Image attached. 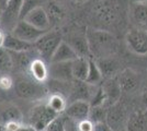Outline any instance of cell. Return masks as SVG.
<instances>
[{
  "label": "cell",
  "instance_id": "obj_1",
  "mask_svg": "<svg viewBox=\"0 0 147 131\" xmlns=\"http://www.w3.org/2000/svg\"><path fill=\"white\" fill-rule=\"evenodd\" d=\"M86 36L89 44L91 57L93 59L113 55L115 50L117 41L114 35L110 31L103 29L88 27L86 31Z\"/></svg>",
  "mask_w": 147,
  "mask_h": 131
},
{
  "label": "cell",
  "instance_id": "obj_2",
  "mask_svg": "<svg viewBox=\"0 0 147 131\" xmlns=\"http://www.w3.org/2000/svg\"><path fill=\"white\" fill-rule=\"evenodd\" d=\"M14 92L19 98L25 100H38L46 96L49 92L47 86L41 82L29 79H19L14 83Z\"/></svg>",
  "mask_w": 147,
  "mask_h": 131
},
{
  "label": "cell",
  "instance_id": "obj_3",
  "mask_svg": "<svg viewBox=\"0 0 147 131\" xmlns=\"http://www.w3.org/2000/svg\"><path fill=\"white\" fill-rule=\"evenodd\" d=\"M94 20L104 27L117 24L120 18V7L115 0H103L93 9Z\"/></svg>",
  "mask_w": 147,
  "mask_h": 131
},
{
  "label": "cell",
  "instance_id": "obj_4",
  "mask_svg": "<svg viewBox=\"0 0 147 131\" xmlns=\"http://www.w3.org/2000/svg\"><path fill=\"white\" fill-rule=\"evenodd\" d=\"M61 42L63 35L61 33L49 30L34 43V48L37 50L41 59H43L44 61H49V63L53 54Z\"/></svg>",
  "mask_w": 147,
  "mask_h": 131
},
{
  "label": "cell",
  "instance_id": "obj_5",
  "mask_svg": "<svg viewBox=\"0 0 147 131\" xmlns=\"http://www.w3.org/2000/svg\"><path fill=\"white\" fill-rule=\"evenodd\" d=\"M23 0H9L7 5L2 8L0 15V30L11 33L21 20V9Z\"/></svg>",
  "mask_w": 147,
  "mask_h": 131
},
{
  "label": "cell",
  "instance_id": "obj_6",
  "mask_svg": "<svg viewBox=\"0 0 147 131\" xmlns=\"http://www.w3.org/2000/svg\"><path fill=\"white\" fill-rule=\"evenodd\" d=\"M127 108L121 100L108 107L105 122L113 131H125L129 120Z\"/></svg>",
  "mask_w": 147,
  "mask_h": 131
},
{
  "label": "cell",
  "instance_id": "obj_7",
  "mask_svg": "<svg viewBox=\"0 0 147 131\" xmlns=\"http://www.w3.org/2000/svg\"><path fill=\"white\" fill-rule=\"evenodd\" d=\"M58 116L59 114L51 109L47 104H38L31 110L30 124L35 127L37 131H45L47 126Z\"/></svg>",
  "mask_w": 147,
  "mask_h": 131
},
{
  "label": "cell",
  "instance_id": "obj_8",
  "mask_svg": "<svg viewBox=\"0 0 147 131\" xmlns=\"http://www.w3.org/2000/svg\"><path fill=\"white\" fill-rule=\"evenodd\" d=\"M125 42L131 51L136 55H147V32L143 29L136 27L126 33Z\"/></svg>",
  "mask_w": 147,
  "mask_h": 131
},
{
  "label": "cell",
  "instance_id": "obj_9",
  "mask_svg": "<svg viewBox=\"0 0 147 131\" xmlns=\"http://www.w3.org/2000/svg\"><path fill=\"white\" fill-rule=\"evenodd\" d=\"M46 32L47 31L40 30V29L35 27L34 25H32L31 23H29L25 20L22 19L17 23V25L14 26V29H13V31L11 33L14 36H17V37H19L22 41L34 44L38 38L42 37Z\"/></svg>",
  "mask_w": 147,
  "mask_h": 131
},
{
  "label": "cell",
  "instance_id": "obj_10",
  "mask_svg": "<svg viewBox=\"0 0 147 131\" xmlns=\"http://www.w3.org/2000/svg\"><path fill=\"white\" fill-rule=\"evenodd\" d=\"M117 79L123 93L133 94L140 90L141 76L133 69L126 68L122 71H120Z\"/></svg>",
  "mask_w": 147,
  "mask_h": 131
},
{
  "label": "cell",
  "instance_id": "obj_11",
  "mask_svg": "<svg viewBox=\"0 0 147 131\" xmlns=\"http://www.w3.org/2000/svg\"><path fill=\"white\" fill-rule=\"evenodd\" d=\"M47 68H49V78L51 80L61 82L74 81L73 61L49 63Z\"/></svg>",
  "mask_w": 147,
  "mask_h": 131
},
{
  "label": "cell",
  "instance_id": "obj_12",
  "mask_svg": "<svg viewBox=\"0 0 147 131\" xmlns=\"http://www.w3.org/2000/svg\"><path fill=\"white\" fill-rule=\"evenodd\" d=\"M90 108H91V106H90L89 102L75 100V102H71V103L67 104L63 115L68 117V118L73 119L75 121H77V122H79V121L88 119Z\"/></svg>",
  "mask_w": 147,
  "mask_h": 131
},
{
  "label": "cell",
  "instance_id": "obj_13",
  "mask_svg": "<svg viewBox=\"0 0 147 131\" xmlns=\"http://www.w3.org/2000/svg\"><path fill=\"white\" fill-rule=\"evenodd\" d=\"M63 39L70 45V47L75 50V53L78 55V57H84V58H88V59L92 58L86 33L85 34H80V33L69 34L66 38L63 37Z\"/></svg>",
  "mask_w": 147,
  "mask_h": 131
},
{
  "label": "cell",
  "instance_id": "obj_14",
  "mask_svg": "<svg viewBox=\"0 0 147 131\" xmlns=\"http://www.w3.org/2000/svg\"><path fill=\"white\" fill-rule=\"evenodd\" d=\"M11 57H12L13 61V69H17L19 71H28L30 70L31 63H33L34 59H36V57L38 56V53L35 48L30 50H25V51H10Z\"/></svg>",
  "mask_w": 147,
  "mask_h": 131
},
{
  "label": "cell",
  "instance_id": "obj_15",
  "mask_svg": "<svg viewBox=\"0 0 147 131\" xmlns=\"http://www.w3.org/2000/svg\"><path fill=\"white\" fill-rule=\"evenodd\" d=\"M100 85L105 96V105L108 107L121 100L123 92L117 78L103 80V83H101Z\"/></svg>",
  "mask_w": 147,
  "mask_h": 131
},
{
  "label": "cell",
  "instance_id": "obj_16",
  "mask_svg": "<svg viewBox=\"0 0 147 131\" xmlns=\"http://www.w3.org/2000/svg\"><path fill=\"white\" fill-rule=\"evenodd\" d=\"M23 120V114L17 105L7 103L0 105V127H3L9 122L21 124Z\"/></svg>",
  "mask_w": 147,
  "mask_h": 131
},
{
  "label": "cell",
  "instance_id": "obj_17",
  "mask_svg": "<svg viewBox=\"0 0 147 131\" xmlns=\"http://www.w3.org/2000/svg\"><path fill=\"white\" fill-rule=\"evenodd\" d=\"M23 20L34 25L40 30H44V31L51 30V22H49V15L45 11L44 7H38V8L31 10L23 18Z\"/></svg>",
  "mask_w": 147,
  "mask_h": 131
},
{
  "label": "cell",
  "instance_id": "obj_18",
  "mask_svg": "<svg viewBox=\"0 0 147 131\" xmlns=\"http://www.w3.org/2000/svg\"><path fill=\"white\" fill-rule=\"evenodd\" d=\"M94 60L102 73L103 80L117 78V74L120 73V63L113 56L98 58Z\"/></svg>",
  "mask_w": 147,
  "mask_h": 131
},
{
  "label": "cell",
  "instance_id": "obj_19",
  "mask_svg": "<svg viewBox=\"0 0 147 131\" xmlns=\"http://www.w3.org/2000/svg\"><path fill=\"white\" fill-rule=\"evenodd\" d=\"M78 58V55L75 53V50L70 47V45L67 44L64 39L58 47L56 48L55 53L51 58L49 63H64V61H74Z\"/></svg>",
  "mask_w": 147,
  "mask_h": 131
},
{
  "label": "cell",
  "instance_id": "obj_20",
  "mask_svg": "<svg viewBox=\"0 0 147 131\" xmlns=\"http://www.w3.org/2000/svg\"><path fill=\"white\" fill-rule=\"evenodd\" d=\"M43 7L49 15L51 27L54 25H58L64 20L65 11L61 6V3H58V0H49Z\"/></svg>",
  "mask_w": 147,
  "mask_h": 131
},
{
  "label": "cell",
  "instance_id": "obj_21",
  "mask_svg": "<svg viewBox=\"0 0 147 131\" xmlns=\"http://www.w3.org/2000/svg\"><path fill=\"white\" fill-rule=\"evenodd\" d=\"M3 48H6L9 51H25V50L33 49L34 44L22 41L17 36H14L12 33H7L5 34Z\"/></svg>",
  "mask_w": 147,
  "mask_h": 131
},
{
  "label": "cell",
  "instance_id": "obj_22",
  "mask_svg": "<svg viewBox=\"0 0 147 131\" xmlns=\"http://www.w3.org/2000/svg\"><path fill=\"white\" fill-rule=\"evenodd\" d=\"M129 14L137 26H147V2H133Z\"/></svg>",
  "mask_w": 147,
  "mask_h": 131
},
{
  "label": "cell",
  "instance_id": "obj_23",
  "mask_svg": "<svg viewBox=\"0 0 147 131\" xmlns=\"http://www.w3.org/2000/svg\"><path fill=\"white\" fill-rule=\"evenodd\" d=\"M30 73L32 78L37 82L44 83L49 79V68L47 65L41 58H36L33 60L30 67Z\"/></svg>",
  "mask_w": 147,
  "mask_h": 131
},
{
  "label": "cell",
  "instance_id": "obj_24",
  "mask_svg": "<svg viewBox=\"0 0 147 131\" xmlns=\"http://www.w3.org/2000/svg\"><path fill=\"white\" fill-rule=\"evenodd\" d=\"M89 70V59L84 57H78L73 61V75L74 80L86 81Z\"/></svg>",
  "mask_w": 147,
  "mask_h": 131
},
{
  "label": "cell",
  "instance_id": "obj_25",
  "mask_svg": "<svg viewBox=\"0 0 147 131\" xmlns=\"http://www.w3.org/2000/svg\"><path fill=\"white\" fill-rule=\"evenodd\" d=\"M147 120L142 112H135L131 114L127 120L125 131H145Z\"/></svg>",
  "mask_w": 147,
  "mask_h": 131
},
{
  "label": "cell",
  "instance_id": "obj_26",
  "mask_svg": "<svg viewBox=\"0 0 147 131\" xmlns=\"http://www.w3.org/2000/svg\"><path fill=\"white\" fill-rule=\"evenodd\" d=\"M103 81L102 73L99 69L98 65L93 58L89 59V70H88V75H87L86 82L91 84V85H100Z\"/></svg>",
  "mask_w": 147,
  "mask_h": 131
},
{
  "label": "cell",
  "instance_id": "obj_27",
  "mask_svg": "<svg viewBox=\"0 0 147 131\" xmlns=\"http://www.w3.org/2000/svg\"><path fill=\"white\" fill-rule=\"evenodd\" d=\"M46 104L51 107V109L61 115L67 106V100L64 96H61L59 94H51Z\"/></svg>",
  "mask_w": 147,
  "mask_h": 131
},
{
  "label": "cell",
  "instance_id": "obj_28",
  "mask_svg": "<svg viewBox=\"0 0 147 131\" xmlns=\"http://www.w3.org/2000/svg\"><path fill=\"white\" fill-rule=\"evenodd\" d=\"M13 69L12 57L9 50L1 47L0 48V73L7 74Z\"/></svg>",
  "mask_w": 147,
  "mask_h": 131
},
{
  "label": "cell",
  "instance_id": "obj_29",
  "mask_svg": "<svg viewBox=\"0 0 147 131\" xmlns=\"http://www.w3.org/2000/svg\"><path fill=\"white\" fill-rule=\"evenodd\" d=\"M107 110H108V107L104 106V105L91 106L88 119L93 124L103 122V121H105V117H107Z\"/></svg>",
  "mask_w": 147,
  "mask_h": 131
},
{
  "label": "cell",
  "instance_id": "obj_30",
  "mask_svg": "<svg viewBox=\"0 0 147 131\" xmlns=\"http://www.w3.org/2000/svg\"><path fill=\"white\" fill-rule=\"evenodd\" d=\"M49 0H23L22 3V9H21V20L24 18L31 10L38 8V7H43Z\"/></svg>",
  "mask_w": 147,
  "mask_h": 131
},
{
  "label": "cell",
  "instance_id": "obj_31",
  "mask_svg": "<svg viewBox=\"0 0 147 131\" xmlns=\"http://www.w3.org/2000/svg\"><path fill=\"white\" fill-rule=\"evenodd\" d=\"M45 131H65L64 127V116L59 115L58 117H56L45 129Z\"/></svg>",
  "mask_w": 147,
  "mask_h": 131
},
{
  "label": "cell",
  "instance_id": "obj_32",
  "mask_svg": "<svg viewBox=\"0 0 147 131\" xmlns=\"http://www.w3.org/2000/svg\"><path fill=\"white\" fill-rule=\"evenodd\" d=\"M64 127H65V131H80L78 128V122L66 116H64Z\"/></svg>",
  "mask_w": 147,
  "mask_h": 131
},
{
  "label": "cell",
  "instance_id": "obj_33",
  "mask_svg": "<svg viewBox=\"0 0 147 131\" xmlns=\"http://www.w3.org/2000/svg\"><path fill=\"white\" fill-rule=\"evenodd\" d=\"M12 79L8 74L0 75V90H9L12 86Z\"/></svg>",
  "mask_w": 147,
  "mask_h": 131
},
{
  "label": "cell",
  "instance_id": "obj_34",
  "mask_svg": "<svg viewBox=\"0 0 147 131\" xmlns=\"http://www.w3.org/2000/svg\"><path fill=\"white\" fill-rule=\"evenodd\" d=\"M78 128L80 131H94V124L89 119H86L78 122Z\"/></svg>",
  "mask_w": 147,
  "mask_h": 131
},
{
  "label": "cell",
  "instance_id": "obj_35",
  "mask_svg": "<svg viewBox=\"0 0 147 131\" xmlns=\"http://www.w3.org/2000/svg\"><path fill=\"white\" fill-rule=\"evenodd\" d=\"M14 131H37L35 129V127L31 125V124H19L18 127L16 128Z\"/></svg>",
  "mask_w": 147,
  "mask_h": 131
},
{
  "label": "cell",
  "instance_id": "obj_36",
  "mask_svg": "<svg viewBox=\"0 0 147 131\" xmlns=\"http://www.w3.org/2000/svg\"><path fill=\"white\" fill-rule=\"evenodd\" d=\"M94 131H113V130L108 126V124L105 121H103V122L94 124Z\"/></svg>",
  "mask_w": 147,
  "mask_h": 131
},
{
  "label": "cell",
  "instance_id": "obj_37",
  "mask_svg": "<svg viewBox=\"0 0 147 131\" xmlns=\"http://www.w3.org/2000/svg\"><path fill=\"white\" fill-rule=\"evenodd\" d=\"M141 103H142V106L144 107L145 109H147V90L144 91L141 95Z\"/></svg>",
  "mask_w": 147,
  "mask_h": 131
},
{
  "label": "cell",
  "instance_id": "obj_38",
  "mask_svg": "<svg viewBox=\"0 0 147 131\" xmlns=\"http://www.w3.org/2000/svg\"><path fill=\"white\" fill-rule=\"evenodd\" d=\"M3 41H5V34L0 30V48L3 47Z\"/></svg>",
  "mask_w": 147,
  "mask_h": 131
},
{
  "label": "cell",
  "instance_id": "obj_39",
  "mask_svg": "<svg viewBox=\"0 0 147 131\" xmlns=\"http://www.w3.org/2000/svg\"><path fill=\"white\" fill-rule=\"evenodd\" d=\"M8 1H9V0H0V7H1V9H2L3 7L6 6Z\"/></svg>",
  "mask_w": 147,
  "mask_h": 131
},
{
  "label": "cell",
  "instance_id": "obj_40",
  "mask_svg": "<svg viewBox=\"0 0 147 131\" xmlns=\"http://www.w3.org/2000/svg\"><path fill=\"white\" fill-rule=\"evenodd\" d=\"M133 2H147V0H133Z\"/></svg>",
  "mask_w": 147,
  "mask_h": 131
},
{
  "label": "cell",
  "instance_id": "obj_41",
  "mask_svg": "<svg viewBox=\"0 0 147 131\" xmlns=\"http://www.w3.org/2000/svg\"><path fill=\"white\" fill-rule=\"evenodd\" d=\"M74 1H76V2H81V1H85V0H74Z\"/></svg>",
  "mask_w": 147,
  "mask_h": 131
},
{
  "label": "cell",
  "instance_id": "obj_42",
  "mask_svg": "<svg viewBox=\"0 0 147 131\" xmlns=\"http://www.w3.org/2000/svg\"><path fill=\"white\" fill-rule=\"evenodd\" d=\"M1 11H2V9H1V7H0V15H1Z\"/></svg>",
  "mask_w": 147,
  "mask_h": 131
},
{
  "label": "cell",
  "instance_id": "obj_43",
  "mask_svg": "<svg viewBox=\"0 0 147 131\" xmlns=\"http://www.w3.org/2000/svg\"><path fill=\"white\" fill-rule=\"evenodd\" d=\"M0 131H3V130H2V129H1V128H0Z\"/></svg>",
  "mask_w": 147,
  "mask_h": 131
}]
</instances>
